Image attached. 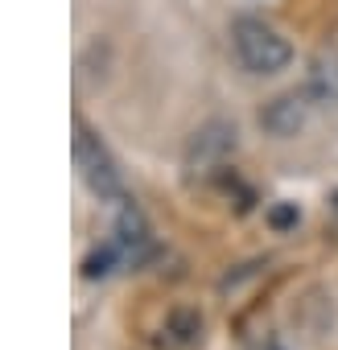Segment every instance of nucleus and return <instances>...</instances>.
<instances>
[{"label": "nucleus", "mask_w": 338, "mask_h": 350, "mask_svg": "<svg viewBox=\"0 0 338 350\" xmlns=\"http://www.w3.org/2000/svg\"><path fill=\"white\" fill-rule=\"evenodd\" d=\"M231 54L248 75H276L293 62V46L264 25L260 17H235L231 25Z\"/></svg>", "instance_id": "1"}, {"label": "nucleus", "mask_w": 338, "mask_h": 350, "mask_svg": "<svg viewBox=\"0 0 338 350\" xmlns=\"http://www.w3.org/2000/svg\"><path fill=\"white\" fill-rule=\"evenodd\" d=\"M75 165H79L83 182H87V190L95 198H112V202L124 198V182H120V169H116L112 152L103 148V140L83 120L75 124Z\"/></svg>", "instance_id": "2"}, {"label": "nucleus", "mask_w": 338, "mask_h": 350, "mask_svg": "<svg viewBox=\"0 0 338 350\" xmlns=\"http://www.w3.org/2000/svg\"><path fill=\"white\" fill-rule=\"evenodd\" d=\"M305 111H309V95H305V91L276 95V99L260 111V128L272 132V136H293V132L305 124Z\"/></svg>", "instance_id": "3"}, {"label": "nucleus", "mask_w": 338, "mask_h": 350, "mask_svg": "<svg viewBox=\"0 0 338 350\" xmlns=\"http://www.w3.org/2000/svg\"><path fill=\"white\" fill-rule=\"evenodd\" d=\"M309 103H338V54H322L309 66V79L301 87Z\"/></svg>", "instance_id": "4"}, {"label": "nucleus", "mask_w": 338, "mask_h": 350, "mask_svg": "<svg viewBox=\"0 0 338 350\" xmlns=\"http://www.w3.org/2000/svg\"><path fill=\"white\" fill-rule=\"evenodd\" d=\"M231 144H235V132L223 128V124H215V128H203L194 136V157H198V165H219Z\"/></svg>", "instance_id": "5"}]
</instances>
